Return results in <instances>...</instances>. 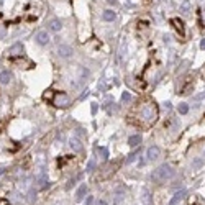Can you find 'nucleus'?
Returning <instances> with one entry per match:
<instances>
[{
  "instance_id": "f257e3e1",
  "label": "nucleus",
  "mask_w": 205,
  "mask_h": 205,
  "mask_svg": "<svg viewBox=\"0 0 205 205\" xmlns=\"http://www.w3.org/2000/svg\"><path fill=\"white\" fill-rule=\"evenodd\" d=\"M136 118H138V125L143 128H150L154 125L158 120V105L153 100H144L138 107H136Z\"/></svg>"
},
{
  "instance_id": "f03ea898",
  "label": "nucleus",
  "mask_w": 205,
  "mask_h": 205,
  "mask_svg": "<svg viewBox=\"0 0 205 205\" xmlns=\"http://www.w3.org/2000/svg\"><path fill=\"white\" fill-rule=\"evenodd\" d=\"M174 169H172L171 166H167V164H163V166H159L158 169H154L153 171V174H151V179H153V182H158V184H163V182H166V180H169L174 177Z\"/></svg>"
},
{
  "instance_id": "7ed1b4c3",
  "label": "nucleus",
  "mask_w": 205,
  "mask_h": 205,
  "mask_svg": "<svg viewBox=\"0 0 205 205\" xmlns=\"http://www.w3.org/2000/svg\"><path fill=\"white\" fill-rule=\"evenodd\" d=\"M169 22H171L172 28H174V31L177 33L179 39H180V41H186V38H187V30H186V25H184L182 18L174 17V18H171Z\"/></svg>"
},
{
  "instance_id": "20e7f679",
  "label": "nucleus",
  "mask_w": 205,
  "mask_h": 205,
  "mask_svg": "<svg viewBox=\"0 0 205 205\" xmlns=\"http://www.w3.org/2000/svg\"><path fill=\"white\" fill-rule=\"evenodd\" d=\"M194 86H195V76L192 74V76H186V77L182 79V84L179 86V92L177 94L180 95H187L189 92H190L192 89H194Z\"/></svg>"
},
{
  "instance_id": "39448f33",
  "label": "nucleus",
  "mask_w": 205,
  "mask_h": 205,
  "mask_svg": "<svg viewBox=\"0 0 205 205\" xmlns=\"http://www.w3.org/2000/svg\"><path fill=\"white\" fill-rule=\"evenodd\" d=\"M51 103H53L54 107H69L71 105V99L67 97L66 92H56L53 94V99H51Z\"/></svg>"
},
{
  "instance_id": "423d86ee",
  "label": "nucleus",
  "mask_w": 205,
  "mask_h": 205,
  "mask_svg": "<svg viewBox=\"0 0 205 205\" xmlns=\"http://www.w3.org/2000/svg\"><path fill=\"white\" fill-rule=\"evenodd\" d=\"M159 154H161V150L158 146H151V148H148V151H146L148 161H156L159 158Z\"/></svg>"
},
{
  "instance_id": "0eeeda50",
  "label": "nucleus",
  "mask_w": 205,
  "mask_h": 205,
  "mask_svg": "<svg viewBox=\"0 0 205 205\" xmlns=\"http://www.w3.org/2000/svg\"><path fill=\"white\" fill-rule=\"evenodd\" d=\"M22 53H23V45H22V43H15V45H13V46H12L10 49H8V56H10V58L20 56Z\"/></svg>"
},
{
  "instance_id": "6e6552de",
  "label": "nucleus",
  "mask_w": 205,
  "mask_h": 205,
  "mask_svg": "<svg viewBox=\"0 0 205 205\" xmlns=\"http://www.w3.org/2000/svg\"><path fill=\"white\" fill-rule=\"evenodd\" d=\"M58 54L61 56V58H69V56L72 54V48L67 46V45H61L58 48Z\"/></svg>"
},
{
  "instance_id": "1a4fd4ad",
  "label": "nucleus",
  "mask_w": 205,
  "mask_h": 205,
  "mask_svg": "<svg viewBox=\"0 0 205 205\" xmlns=\"http://www.w3.org/2000/svg\"><path fill=\"white\" fill-rule=\"evenodd\" d=\"M36 43H38V45H48V43H49V35H48V31H39V33L36 35Z\"/></svg>"
},
{
  "instance_id": "9d476101",
  "label": "nucleus",
  "mask_w": 205,
  "mask_h": 205,
  "mask_svg": "<svg viewBox=\"0 0 205 205\" xmlns=\"http://www.w3.org/2000/svg\"><path fill=\"white\" fill-rule=\"evenodd\" d=\"M36 184H38L39 189H45L48 184H49V182H48V177H46L45 172H39V174L36 176Z\"/></svg>"
},
{
  "instance_id": "9b49d317",
  "label": "nucleus",
  "mask_w": 205,
  "mask_h": 205,
  "mask_svg": "<svg viewBox=\"0 0 205 205\" xmlns=\"http://www.w3.org/2000/svg\"><path fill=\"white\" fill-rule=\"evenodd\" d=\"M184 195H186V190H184V189H180V190H179V192H176V195L171 199L169 205H177V203L180 202V200L184 199Z\"/></svg>"
},
{
  "instance_id": "f8f14e48",
  "label": "nucleus",
  "mask_w": 205,
  "mask_h": 205,
  "mask_svg": "<svg viewBox=\"0 0 205 205\" xmlns=\"http://www.w3.org/2000/svg\"><path fill=\"white\" fill-rule=\"evenodd\" d=\"M141 202H143V205H151V194L146 187H143V190H141Z\"/></svg>"
},
{
  "instance_id": "ddd939ff",
  "label": "nucleus",
  "mask_w": 205,
  "mask_h": 205,
  "mask_svg": "<svg viewBox=\"0 0 205 205\" xmlns=\"http://www.w3.org/2000/svg\"><path fill=\"white\" fill-rule=\"evenodd\" d=\"M48 26H49L51 31H59V30L62 28V22H61V20H58V18H53V20L49 22V25H48Z\"/></svg>"
},
{
  "instance_id": "4468645a",
  "label": "nucleus",
  "mask_w": 205,
  "mask_h": 205,
  "mask_svg": "<svg viewBox=\"0 0 205 205\" xmlns=\"http://www.w3.org/2000/svg\"><path fill=\"white\" fill-rule=\"evenodd\" d=\"M10 80H12V74L8 71H2V72H0V84L7 86V84H10Z\"/></svg>"
},
{
  "instance_id": "2eb2a0df",
  "label": "nucleus",
  "mask_w": 205,
  "mask_h": 205,
  "mask_svg": "<svg viewBox=\"0 0 205 205\" xmlns=\"http://www.w3.org/2000/svg\"><path fill=\"white\" fill-rule=\"evenodd\" d=\"M115 18H116V15H115L113 10H105V12H103V15H102L103 22H113Z\"/></svg>"
},
{
  "instance_id": "dca6fc26",
  "label": "nucleus",
  "mask_w": 205,
  "mask_h": 205,
  "mask_svg": "<svg viewBox=\"0 0 205 205\" xmlns=\"http://www.w3.org/2000/svg\"><path fill=\"white\" fill-rule=\"evenodd\" d=\"M139 143H141V136H139V135H133V136H130V138H128V144H130L131 148L138 146Z\"/></svg>"
},
{
  "instance_id": "f3484780",
  "label": "nucleus",
  "mask_w": 205,
  "mask_h": 205,
  "mask_svg": "<svg viewBox=\"0 0 205 205\" xmlns=\"http://www.w3.org/2000/svg\"><path fill=\"white\" fill-rule=\"evenodd\" d=\"M86 194H87V186L82 184V186L77 189V192H76V197H77V200H82L84 197H86Z\"/></svg>"
},
{
  "instance_id": "a211bd4d",
  "label": "nucleus",
  "mask_w": 205,
  "mask_h": 205,
  "mask_svg": "<svg viewBox=\"0 0 205 205\" xmlns=\"http://www.w3.org/2000/svg\"><path fill=\"white\" fill-rule=\"evenodd\" d=\"M71 148H72V150H76V151H80V150H82V146H80V143H79V139H76V138H72L71 139Z\"/></svg>"
},
{
  "instance_id": "6ab92c4d",
  "label": "nucleus",
  "mask_w": 205,
  "mask_h": 205,
  "mask_svg": "<svg viewBox=\"0 0 205 205\" xmlns=\"http://www.w3.org/2000/svg\"><path fill=\"white\" fill-rule=\"evenodd\" d=\"M187 112H189V105H187V103H179V113L186 115Z\"/></svg>"
},
{
  "instance_id": "aec40b11",
  "label": "nucleus",
  "mask_w": 205,
  "mask_h": 205,
  "mask_svg": "<svg viewBox=\"0 0 205 205\" xmlns=\"http://www.w3.org/2000/svg\"><path fill=\"white\" fill-rule=\"evenodd\" d=\"M139 156V151H135V153H131L130 156H128V159H126V164H130V163H133V161L136 159Z\"/></svg>"
},
{
  "instance_id": "412c9836",
  "label": "nucleus",
  "mask_w": 205,
  "mask_h": 205,
  "mask_svg": "<svg viewBox=\"0 0 205 205\" xmlns=\"http://www.w3.org/2000/svg\"><path fill=\"white\" fill-rule=\"evenodd\" d=\"M202 164H203L202 159H195L194 163H192V167H194V169H200V167H202Z\"/></svg>"
},
{
  "instance_id": "4be33fe9",
  "label": "nucleus",
  "mask_w": 205,
  "mask_h": 205,
  "mask_svg": "<svg viewBox=\"0 0 205 205\" xmlns=\"http://www.w3.org/2000/svg\"><path fill=\"white\" fill-rule=\"evenodd\" d=\"M113 194H116V195H123V194H125V187H123V186H118V187H116L115 190H113Z\"/></svg>"
},
{
  "instance_id": "5701e85b",
  "label": "nucleus",
  "mask_w": 205,
  "mask_h": 205,
  "mask_svg": "<svg viewBox=\"0 0 205 205\" xmlns=\"http://www.w3.org/2000/svg\"><path fill=\"white\" fill-rule=\"evenodd\" d=\"M94 167H95V159H90L89 164H87V172H92V171H94Z\"/></svg>"
},
{
  "instance_id": "b1692460",
  "label": "nucleus",
  "mask_w": 205,
  "mask_h": 205,
  "mask_svg": "<svg viewBox=\"0 0 205 205\" xmlns=\"http://www.w3.org/2000/svg\"><path fill=\"white\" fill-rule=\"evenodd\" d=\"M122 100H123V102H130V100H131V94H130V92H123Z\"/></svg>"
},
{
  "instance_id": "393cba45",
  "label": "nucleus",
  "mask_w": 205,
  "mask_h": 205,
  "mask_svg": "<svg viewBox=\"0 0 205 205\" xmlns=\"http://www.w3.org/2000/svg\"><path fill=\"white\" fill-rule=\"evenodd\" d=\"M99 153L103 156V159H107V158H108V151H107V148H99Z\"/></svg>"
},
{
  "instance_id": "a878e982",
  "label": "nucleus",
  "mask_w": 205,
  "mask_h": 205,
  "mask_svg": "<svg viewBox=\"0 0 205 205\" xmlns=\"http://www.w3.org/2000/svg\"><path fill=\"white\" fill-rule=\"evenodd\" d=\"M94 203V197H87V200H86V205H92Z\"/></svg>"
},
{
  "instance_id": "bb28decb",
  "label": "nucleus",
  "mask_w": 205,
  "mask_h": 205,
  "mask_svg": "<svg viewBox=\"0 0 205 205\" xmlns=\"http://www.w3.org/2000/svg\"><path fill=\"white\" fill-rule=\"evenodd\" d=\"M0 205H10V202L7 199H2V200H0Z\"/></svg>"
},
{
  "instance_id": "cd10ccee",
  "label": "nucleus",
  "mask_w": 205,
  "mask_h": 205,
  "mask_svg": "<svg viewBox=\"0 0 205 205\" xmlns=\"http://www.w3.org/2000/svg\"><path fill=\"white\" fill-rule=\"evenodd\" d=\"M95 205H107V200H103V199H102V200H99V202L95 203Z\"/></svg>"
},
{
  "instance_id": "c85d7f7f",
  "label": "nucleus",
  "mask_w": 205,
  "mask_h": 205,
  "mask_svg": "<svg viewBox=\"0 0 205 205\" xmlns=\"http://www.w3.org/2000/svg\"><path fill=\"white\" fill-rule=\"evenodd\" d=\"M200 74H202V79L205 80V64H203V67H202V71H200Z\"/></svg>"
},
{
  "instance_id": "c756f323",
  "label": "nucleus",
  "mask_w": 205,
  "mask_h": 205,
  "mask_svg": "<svg viewBox=\"0 0 205 205\" xmlns=\"http://www.w3.org/2000/svg\"><path fill=\"white\" fill-rule=\"evenodd\" d=\"M97 112V103H92V113H95Z\"/></svg>"
},
{
  "instance_id": "7c9ffc66",
  "label": "nucleus",
  "mask_w": 205,
  "mask_h": 205,
  "mask_svg": "<svg viewBox=\"0 0 205 205\" xmlns=\"http://www.w3.org/2000/svg\"><path fill=\"white\" fill-rule=\"evenodd\" d=\"M200 48H202V49H205V39H202V43H200Z\"/></svg>"
},
{
  "instance_id": "2f4dec72",
  "label": "nucleus",
  "mask_w": 205,
  "mask_h": 205,
  "mask_svg": "<svg viewBox=\"0 0 205 205\" xmlns=\"http://www.w3.org/2000/svg\"><path fill=\"white\" fill-rule=\"evenodd\" d=\"M2 174H5V169H3V167H0V176Z\"/></svg>"
}]
</instances>
